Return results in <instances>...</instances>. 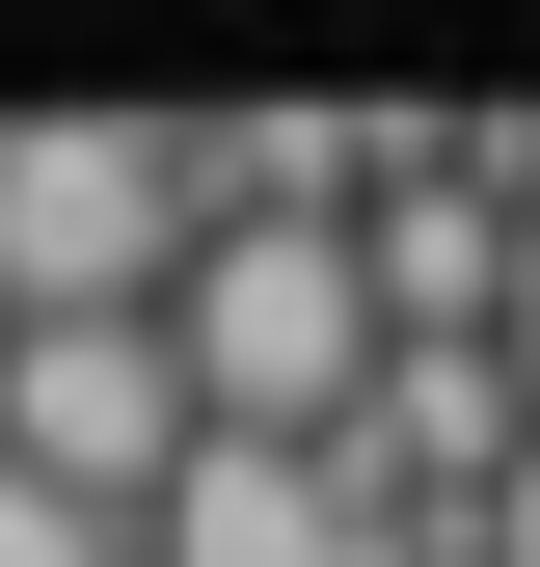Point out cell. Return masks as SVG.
Wrapping results in <instances>:
<instances>
[{
    "mask_svg": "<svg viewBox=\"0 0 540 567\" xmlns=\"http://www.w3.org/2000/svg\"><path fill=\"white\" fill-rule=\"evenodd\" d=\"M163 351H189V405H217V433H352V405H378V244L352 217H217V244H189V298H163Z\"/></svg>",
    "mask_w": 540,
    "mask_h": 567,
    "instance_id": "cell-2",
    "label": "cell"
},
{
    "mask_svg": "<svg viewBox=\"0 0 540 567\" xmlns=\"http://www.w3.org/2000/svg\"><path fill=\"white\" fill-rule=\"evenodd\" d=\"M0 379H28V298H0Z\"/></svg>",
    "mask_w": 540,
    "mask_h": 567,
    "instance_id": "cell-6",
    "label": "cell"
},
{
    "mask_svg": "<svg viewBox=\"0 0 540 567\" xmlns=\"http://www.w3.org/2000/svg\"><path fill=\"white\" fill-rule=\"evenodd\" d=\"M0 460L163 540V486L217 460V405H189V351H163V324H28V379H0Z\"/></svg>",
    "mask_w": 540,
    "mask_h": 567,
    "instance_id": "cell-3",
    "label": "cell"
},
{
    "mask_svg": "<svg viewBox=\"0 0 540 567\" xmlns=\"http://www.w3.org/2000/svg\"><path fill=\"white\" fill-rule=\"evenodd\" d=\"M217 189H189V109H0V298L28 324H163Z\"/></svg>",
    "mask_w": 540,
    "mask_h": 567,
    "instance_id": "cell-1",
    "label": "cell"
},
{
    "mask_svg": "<svg viewBox=\"0 0 540 567\" xmlns=\"http://www.w3.org/2000/svg\"><path fill=\"white\" fill-rule=\"evenodd\" d=\"M0 567H135V514H82V486H28V460H0Z\"/></svg>",
    "mask_w": 540,
    "mask_h": 567,
    "instance_id": "cell-5",
    "label": "cell"
},
{
    "mask_svg": "<svg viewBox=\"0 0 540 567\" xmlns=\"http://www.w3.org/2000/svg\"><path fill=\"white\" fill-rule=\"evenodd\" d=\"M135 567H378V514H352V460H298V433H217L163 486V540Z\"/></svg>",
    "mask_w": 540,
    "mask_h": 567,
    "instance_id": "cell-4",
    "label": "cell"
}]
</instances>
